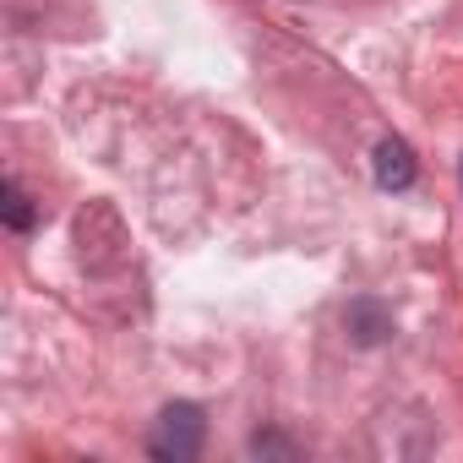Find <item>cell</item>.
Instances as JSON below:
<instances>
[{
  "instance_id": "7a4b0ae2",
  "label": "cell",
  "mask_w": 463,
  "mask_h": 463,
  "mask_svg": "<svg viewBox=\"0 0 463 463\" xmlns=\"http://www.w3.org/2000/svg\"><path fill=\"white\" fill-rule=\"evenodd\" d=\"M414 175H420V164H414L409 142H398V137L376 142V185H382V191H409Z\"/></svg>"
},
{
  "instance_id": "6da1fadb",
  "label": "cell",
  "mask_w": 463,
  "mask_h": 463,
  "mask_svg": "<svg viewBox=\"0 0 463 463\" xmlns=\"http://www.w3.org/2000/svg\"><path fill=\"white\" fill-rule=\"evenodd\" d=\"M202 436H207V420L196 403H169L153 425V458L164 463H191L202 452Z\"/></svg>"
},
{
  "instance_id": "277c9868",
  "label": "cell",
  "mask_w": 463,
  "mask_h": 463,
  "mask_svg": "<svg viewBox=\"0 0 463 463\" xmlns=\"http://www.w3.org/2000/svg\"><path fill=\"white\" fill-rule=\"evenodd\" d=\"M6 223H12V229H28V223H33V207H28V196H23L17 185H6Z\"/></svg>"
},
{
  "instance_id": "3957f363",
  "label": "cell",
  "mask_w": 463,
  "mask_h": 463,
  "mask_svg": "<svg viewBox=\"0 0 463 463\" xmlns=\"http://www.w3.org/2000/svg\"><path fill=\"white\" fill-rule=\"evenodd\" d=\"M349 327H354V338H360V344H376L382 333H392V322H387L371 300H360V306L349 311Z\"/></svg>"
}]
</instances>
